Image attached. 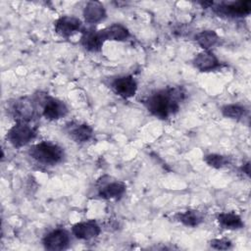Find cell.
Returning a JSON list of instances; mask_svg holds the SVG:
<instances>
[{
	"label": "cell",
	"mask_w": 251,
	"mask_h": 251,
	"mask_svg": "<svg viewBox=\"0 0 251 251\" xmlns=\"http://www.w3.org/2000/svg\"><path fill=\"white\" fill-rule=\"evenodd\" d=\"M183 92L179 88H168L157 91L145 100L147 110L159 119H169L179 109Z\"/></svg>",
	"instance_id": "obj_1"
},
{
	"label": "cell",
	"mask_w": 251,
	"mask_h": 251,
	"mask_svg": "<svg viewBox=\"0 0 251 251\" xmlns=\"http://www.w3.org/2000/svg\"><path fill=\"white\" fill-rule=\"evenodd\" d=\"M28 154L34 161L46 166L60 164L65 158L64 149L51 141H41L32 145Z\"/></svg>",
	"instance_id": "obj_2"
},
{
	"label": "cell",
	"mask_w": 251,
	"mask_h": 251,
	"mask_svg": "<svg viewBox=\"0 0 251 251\" xmlns=\"http://www.w3.org/2000/svg\"><path fill=\"white\" fill-rule=\"evenodd\" d=\"M6 137L14 147L21 148L35 137V130L28 123L16 122V124L8 130Z\"/></svg>",
	"instance_id": "obj_3"
},
{
	"label": "cell",
	"mask_w": 251,
	"mask_h": 251,
	"mask_svg": "<svg viewBox=\"0 0 251 251\" xmlns=\"http://www.w3.org/2000/svg\"><path fill=\"white\" fill-rule=\"evenodd\" d=\"M35 103L29 97H21L11 104V113L16 122L29 123L35 115Z\"/></svg>",
	"instance_id": "obj_4"
},
{
	"label": "cell",
	"mask_w": 251,
	"mask_h": 251,
	"mask_svg": "<svg viewBox=\"0 0 251 251\" xmlns=\"http://www.w3.org/2000/svg\"><path fill=\"white\" fill-rule=\"evenodd\" d=\"M70 233L64 228H57L47 233L42 244L45 249L51 251H60L67 249L70 245Z\"/></svg>",
	"instance_id": "obj_5"
},
{
	"label": "cell",
	"mask_w": 251,
	"mask_h": 251,
	"mask_svg": "<svg viewBox=\"0 0 251 251\" xmlns=\"http://www.w3.org/2000/svg\"><path fill=\"white\" fill-rule=\"evenodd\" d=\"M68 114V107L66 104L54 97L47 96L43 99L42 116L49 121H56Z\"/></svg>",
	"instance_id": "obj_6"
},
{
	"label": "cell",
	"mask_w": 251,
	"mask_h": 251,
	"mask_svg": "<svg viewBox=\"0 0 251 251\" xmlns=\"http://www.w3.org/2000/svg\"><path fill=\"white\" fill-rule=\"evenodd\" d=\"M55 31L62 37H70L81 30L82 24L78 18L73 16H63L59 18L54 25Z\"/></svg>",
	"instance_id": "obj_7"
},
{
	"label": "cell",
	"mask_w": 251,
	"mask_h": 251,
	"mask_svg": "<svg viewBox=\"0 0 251 251\" xmlns=\"http://www.w3.org/2000/svg\"><path fill=\"white\" fill-rule=\"evenodd\" d=\"M112 88L117 95L127 99L135 95L137 82L131 75H122L113 80Z\"/></svg>",
	"instance_id": "obj_8"
},
{
	"label": "cell",
	"mask_w": 251,
	"mask_h": 251,
	"mask_svg": "<svg viewBox=\"0 0 251 251\" xmlns=\"http://www.w3.org/2000/svg\"><path fill=\"white\" fill-rule=\"evenodd\" d=\"M215 12L219 15L229 17H245L251 12V1L245 0L222 4L215 8Z\"/></svg>",
	"instance_id": "obj_9"
},
{
	"label": "cell",
	"mask_w": 251,
	"mask_h": 251,
	"mask_svg": "<svg viewBox=\"0 0 251 251\" xmlns=\"http://www.w3.org/2000/svg\"><path fill=\"white\" fill-rule=\"evenodd\" d=\"M101 228L95 221L80 222L73 226L72 233L81 240H89L99 235Z\"/></svg>",
	"instance_id": "obj_10"
},
{
	"label": "cell",
	"mask_w": 251,
	"mask_h": 251,
	"mask_svg": "<svg viewBox=\"0 0 251 251\" xmlns=\"http://www.w3.org/2000/svg\"><path fill=\"white\" fill-rule=\"evenodd\" d=\"M68 135L77 143H84L89 141L93 136V129L86 124L70 123L66 126Z\"/></svg>",
	"instance_id": "obj_11"
},
{
	"label": "cell",
	"mask_w": 251,
	"mask_h": 251,
	"mask_svg": "<svg viewBox=\"0 0 251 251\" xmlns=\"http://www.w3.org/2000/svg\"><path fill=\"white\" fill-rule=\"evenodd\" d=\"M194 67L200 72H210L220 67L219 59L209 50H203L198 53L193 59Z\"/></svg>",
	"instance_id": "obj_12"
},
{
	"label": "cell",
	"mask_w": 251,
	"mask_h": 251,
	"mask_svg": "<svg viewBox=\"0 0 251 251\" xmlns=\"http://www.w3.org/2000/svg\"><path fill=\"white\" fill-rule=\"evenodd\" d=\"M105 37L103 35L102 29L101 30H95V29H90L87 30L83 33L81 36V44L82 46L91 52H97L99 51L104 42H105Z\"/></svg>",
	"instance_id": "obj_13"
},
{
	"label": "cell",
	"mask_w": 251,
	"mask_h": 251,
	"mask_svg": "<svg viewBox=\"0 0 251 251\" xmlns=\"http://www.w3.org/2000/svg\"><path fill=\"white\" fill-rule=\"evenodd\" d=\"M83 18L88 24H97L106 18V10L100 2L90 1L83 9Z\"/></svg>",
	"instance_id": "obj_14"
},
{
	"label": "cell",
	"mask_w": 251,
	"mask_h": 251,
	"mask_svg": "<svg viewBox=\"0 0 251 251\" xmlns=\"http://www.w3.org/2000/svg\"><path fill=\"white\" fill-rule=\"evenodd\" d=\"M126 188V184L122 181H111L100 187L99 196L104 199H117L124 195Z\"/></svg>",
	"instance_id": "obj_15"
},
{
	"label": "cell",
	"mask_w": 251,
	"mask_h": 251,
	"mask_svg": "<svg viewBox=\"0 0 251 251\" xmlns=\"http://www.w3.org/2000/svg\"><path fill=\"white\" fill-rule=\"evenodd\" d=\"M105 40H115L124 41L129 37L128 29L121 24H113L106 28L102 29Z\"/></svg>",
	"instance_id": "obj_16"
},
{
	"label": "cell",
	"mask_w": 251,
	"mask_h": 251,
	"mask_svg": "<svg viewBox=\"0 0 251 251\" xmlns=\"http://www.w3.org/2000/svg\"><path fill=\"white\" fill-rule=\"evenodd\" d=\"M217 221L220 226L226 229H239L242 228L244 226L240 216L231 212L219 214L217 217Z\"/></svg>",
	"instance_id": "obj_17"
},
{
	"label": "cell",
	"mask_w": 251,
	"mask_h": 251,
	"mask_svg": "<svg viewBox=\"0 0 251 251\" xmlns=\"http://www.w3.org/2000/svg\"><path fill=\"white\" fill-rule=\"evenodd\" d=\"M175 218L176 221H178L182 225L186 226H192V227L199 226L204 220L202 213L196 210H187L181 213H177L175 216Z\"/></svg>",
	"instance_id": "obj_18"
},
{
	"label": "cell",
	"mask_w": 251,
	"mask_h": 251,
	"mask_svg": "<svg viewBox=\"0 0 251 251\" xmlns=\"http://www.w3.org/2000/svg\"><path fill=\"white\" fill-rule=\"evenodd\" d=\"M219 35L214 30H202L195 35V40L204 50H209L219 42Z\"/></svg>",
	"instance_id": "obj_19"
},
{
	"label": "cell",
	"mask_w": 251,
	"mask_h": 251,
	"mask_svg": "<svg viewBox=\"0 0 251 251\" xmlns=\"http://www.w3.org/2000/svg\"><path fill=\"white\" fill-rule=\"evenodd\" d=\"M222 114L226 118L238 120L245 115V108L238 104H226L222 108Z\"/></svg>",
	"instance_id": "obj_20"
},
{
	"label": "cell",
	"mask_w": 251,
	"mask_h": 251,
	"mask_svg": "<svg viewBox=\"0 0 251 251\" xmlns=\"http://www.w3.org/2000/svg\"><path fill=\"white\" fill-rule=\"evenodd\" d=\"M205 163L214 168V169H222L229 164V158L227 156H224L221 154H208L204 157Z\"/></svg>",
	"instance_id": "obj_21"
},
{
	"label": "cell",
	"mask_w": 251,
	"mask_h": 251,
	"mask_svg": "<svg viewBox=\"0 0 251 251\" xmlns=\"http://www.w3.org/2000/svg\"><path fill=\"white\" fill-rule=\"evenodd\" d=\"M210 245L212 248L214 249H218V250H226L229 249L231 247V242L226 238H216V239H212L210 241Z\"/></svg>",
	"instance_id": "obj_22"
},
{
	"label": "cell",
	"mask_w": 251,
	"mask_h": 251,
	"mask_svg": "<svg viewBox=\"0 0 251 251\" xmlns=\"http://www.w3.org/2000/svg\"><path fill=\"white\" fill-rule=\"evenodd\" d=\"M242 171L245 172L246 175H249V163H246L245 165H243L242 167Z\"/></svg>",
	"instance_id": "obj_23"
}]
</instances>
